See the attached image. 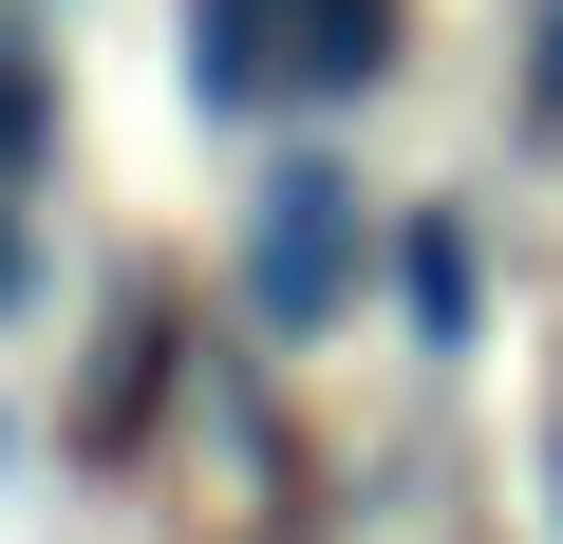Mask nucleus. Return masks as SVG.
<instances>
[{
	"label": "nucleus",
	"instance_id": "1",
	"mask_svg": "<svg viewBox=\"0 0 563 544\" xmlns=\"http://www.w3.org/2000/svg\"><path fill=\"white\" fill-rule=\"evenodd\" d=\"M395 57V0H188V95L244 113L263 76H301V95H357Z\"/></svg>",
	"mask_w": 563,
	"mask_h": 544
},
{
	"label": "nucleus",
	"instance_id": "2",
	"mask_svg": "<svg viewBox=\"0 0 563 544\" xmlns=\"http://www.w3.org/2000/svg\"><path fill=\"white\" fill-rule=\"evenodd\" d=\"M244 301H263L282 338H320V320L357 301V188H339V169H282V188H263V225H244Z\"/></svg>",
	"mask_w": 563,
	"mask_h": 544
},
{
	"label": "nucleus",
	"instance_id": "3",
	"mask_svg": "<svg viewBox=\"0 0 563 544\" xmlns=\"http://www.w3.org/2000/svg\"><path fill=\"white\" fill-rule=\"evenodd\" d=\"M413 320L470 338V225H413Z\"/></svg>",
	"mask_w": 563,
	"mask_h": 544
},
{
	"label": "nucleus",
	"instance_id": "4",
	"mask_svg": "<svg viewBox=\"0 0 563 544\" xmlns=\"http://www.w3.org/2000/svg\"><path fill=\"white\" fill-rule=\"evenodd\" d=\"M0 169H38V38H0Z\"/></svg>",
	"mask_w": 563,
	"mask_h": 544
},
{
	"label": "nucleus",
	"instance_id": "5",
	"mask_svg": "<svg viewBox=\"0 0 563 544\" xmlns=\"http://www.w3.org/2000/svg\"><path fill=\"white\" fill-rule=\"evenodd\" d=\"M0 188H20V169H0ZM0 301H20V207H0Z\"/></svg>",
	"mask_w": 563,
	"mask_h": 544
}]
</instances>
